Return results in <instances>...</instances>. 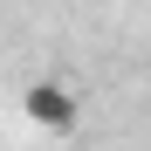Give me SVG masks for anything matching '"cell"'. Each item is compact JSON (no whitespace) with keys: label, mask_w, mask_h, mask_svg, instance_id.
Masks as SVG:
<instances>
[{"label":"cell","mask_w":151,"mask_h":151,"mask_svg":"<svg viewBox=\"0 0 151 151\" xmlns=\"http://www.w3.org/2000/svg\"><path fill=\"white\" fill-rule=\"evenodd\" d=\"M21 110H28L41 131H76V96L62 83H35L28 96H21Z\"/></svg>","instance_id":"6da1fadb"}]
</instances>
